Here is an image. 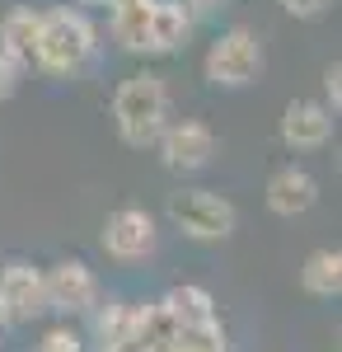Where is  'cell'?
Listing matches in <instances>:
<instances>
[{
    "label": "cell",
    "mask_w": 342,
    "mask_h": 352,
    "mask_svg": "<svg viewBox=\"0 0 342 352\" xmlns=\"http://www.w3.org/2000/svg\"><path fill=\"white\" fill-rule=\"evenodd\" d=\"M202 76L216 89H249V85L263 76V43L253 28H220L211 38L207 56H202Z\"/></svg>",
    "instance_id": "277c9868"
},
{
    "label": "cell",
    "mask_w": 342,
    "mask_h": 352,
    "mask_svg": "<svg viewBox=\"0 0 342 352\" xmlns=\"http://www.w3.org/2000/svg\"><path fill=\"white\" fill-rule=\"evenodd\" d=\"M333 113L323 109L319 99H290L282 109V141L290 151H323L333 141Z\"/></svg>",
    "instance_id": "30bf717a"
},
{
    "label": "cell",
    "mask_w": 342,
    "mask_h": 352,
    "mask_svg": "<svg viewBox=\"0 0 342 352\" xmlns=\"http://www.w3.org/2000/svg\"><path fill=\"white\" fill-rule=\"evenodd\" d=\"M282 10H286L290 19H319L328 10V0H282Z\"/></svg>",
    "instance_id": "44dd1931"
},
{
    "label": "cell",
    "mask_w": 342,
    "mask_h": 352,
    "mask_svg": "<svg viewBox=\"0 0 342 352\" xmlns=\"http://www.w3.org/2000/svg\"><path fill=\"white\" fill-rule=\"evenodd\" d=\"M319 104L338 118V109H342V66H338V61L323 66V99H319Z\"/></svg>",
    "instance_id": "ac0fdd59"
},
{
    "label": "cell",
    "mask_w": 342,
    "mask_h": 352,
    "mask_svg": "<svg viewBox=\"0 0 342 352\" xmlns=\"http://www.w3.org/2000/svg\"><path fill=\"white\" fill-rule=\"evenodd\" d=\"M169 226L197 244H220L239 230V207L230 197H220L216 188H179L164 207Z\"/></svg>",
    "instance_id": "3957f363"
},
{
    "label": "cell",
    "mask_w": 342,
    "mask_h": 352,
    "mask_svg": "<svg viewBox=\"0 0 342 352\" xmlns=\"http://www.w3.org/2000/svg\"><path fill=\"white\" fill-rule=\"evenodd\" d=\"M24 71H28V66H19V61H10V56L0 52V104L19 94V85H24Z\"/></svg>",
    "instance_id": "d6986e66"
},
{
    "label": "cell",
    "mask_w": 342,
    "mask_h": 352,
    "mask_svg": "<svg viewBox=\"0 0 342 352\" xmlns=\"http://www.w3.org/2000/svg\"><path fill=\"white\" fill-rule=\"evenodd\" d=\"M76 5L84 14H89V10H108V14H113V10H122V5H132V0H76Z\"/></svg>",
    "instance_id": "7402d4cb"
},
{
    "label": "cell",
    "mask_w": 342,
    "mask_h": 352,
    "mask_svg": "<svg viewBox=\"0 0 342 352\" xmlns=\"http://www.w3.org/2000/svg\"><path fill=\"white\" fill-rule=\"evenodd\" d=\"M155 352H230V343H225V329L216 320V324H202V329H179V333H169Z\"/></svg>",
    "instance_id": "2e32d148"
},
{
    "label": "cell",
    "mask_w": 342,
    "mask_h": 352,
    "mask_svg": "<svg viewBox=\"0 0 342 352\" xmlns=\"http://www.w3.org/2000/svg\"><path fill=\"white\" fill-rule=\"evenodd\" d=\"M169 85L155 71H136L113 89V122H117V136L132 146V151H146L155 146L164 127H169Z\"/></svg>",
    "instance_id": "7a4b0ae2"
},
{
    "label": "cell",
    "mask_w": 342,
    "mask_h": 352,
    "mask_svg": "<svg viewBox=\"0 0 342 352\" xmlns=\"http://www.w3.org/2000/svg\"><path fill=\"white\" fill-rule=\"evenodd\" d=\"M300 287L319 300H333L342 292V254L338 249H315L300 263Z\"/></svg>",
    "instance_id": "5bb4252c"
},
{
    "label": "cell",
    "mask_w": 342,
    "mask_h": 352,
    "mask_svg": "<svg viewBox=\"0 0 342 352\" xmlns=\"http://www.w3.org/2000/svg\"><path fill=\"white\" fill-rule=\"evenodd\" d=\"M38 28H43V10H33V5L5 10L0 14V52L10 56V61H19V66H28L33 61V43H38Z\"/></svg>",
    "instance_id": "4fadbf2b"
},
{
    "label": "cell",
    "mask_w": 342,
    "mask_h": 352,
    "mask_svg": "<svg viewBox=\"0 0 342 352\" xmlns=\"http://www.w3.org/2000/svg\"><path fill=\"white\" fill-rule=\"evenodd\" d=\"M43 292H47V310L52 315H89L104 300L99 272L84 258H61L52 268H43Z\"/></svg>",
    "instance_id": "5b68a950"
},
{
    "label": "cell",
    "mask_w": 342,
    "mask_h": 352,
    "mask_svg": "<svg viewBox=\"0 0 342 352\" xmlns=\"http://www.w3.org/2000/svg\"><path fill=\"white\" fill-rule=\"evenodd\" d=\"M179 5L187 10V19H192V24H202V19H216L230 0H179Z\"/></svg>",
    "instance_id": "ffe728a7"
},
{
    "label": "cell",
    "mask_w": 342,
    "mask_h": 352,
    "mask_svg": "<svg viewBox=\"0 0 342 352\" xmlns=\"http://www.w3.org/2000/svg\"><path fill=\"white\" fill-rule=\"evenodd\" d=\"M155 305H159V315L169 320V329H174V333H179V329L216 324V296H211L207 287H197V282H174V287H169Z\"/></svg>",
    "instance_id": "7c38bea8"
},
{
    "label": "cell",
    "mask_w": 342,
    "mask_h": 352,
    "mask_svg": "<svg viewBox=\"0 0 342 352\" xmlns=\"http://www.w3.org/2000/svg\"><path fill=\"white\" fill-rule=\"evenodd\" d=\"M0 315L5 324H28L47 315V292H43V268L28 258H5L0 263Z\"/></svg>",
    "instance_id": "52a82bcc"
},
{
    "label": "cell",
    "mask_w": 342,
    "mask_h": 352,
    "mask_svg": "<svg viewBox=\"0 0 342 352\" xmlns=\"http://www.w3.org/2000/svg\"><path fill=\"white\" fill-rule=\"evenodd\" d=\"M263 197H267V212L295 221V217H305V212L319 202V179L310 174V169H300V164H282V169L267 174Z\"/></svg>",
    "instance_id": "9c48e42d"
},
{
    "label": "cell",
    "mask_w": 342,
    "mask_h": 352,
    "mask_svg": "<svg viewBox=\"0 0 342 352\" xmlns=\"http://www.w3.org/2000/svg\"><path fill=\"white\" fill-rule=\"evenodd\" d=\"M192 19L179 0H150V24H146V38H141V56H174L187 47L192 38Z\"/></svg>",
    "instance_id": "8fae6325"
},
{
    "label": "cell",
    "mask_w": 342,
    "mask_h": 352,
    "mask_svg": "<svg viewBox=\"0 0 342 352\" xmlns=\"http://www.w3.org/2000/svg\"><path fill=\"white\" fill-rule=\"evenodd\" d=\"M38 352H84V338H80V329H71V324H52L43 333Z\"/></svg>",
    "instance_id": "e0dca14e"
},
{
    "label": "cell",
    "mask_w": 342,
    "mask_h": 352,
    "mask_svg": "<svg viewBox=\"0 0 342 352\" xmlns=\"http://www.w3.org/2000/svg\"><path fill=\"white\" fill-rule=\"evenodd\" d=\"M155 146H159L164 169H174V174H202L216 160V132H211L207 122H197V118L169 122Z\"/></svg>",
    "instance_id": "ba28073f"
},
{
    "label": "cell",
    "mask_w": 342,
    "mask_h": 352,
    "mask_svg": "<svg viewBox=\"0 0 342 352\" xmlns=\"http://www.w3.org/2000/svg\"><path fill=\"white\" fill-rule=\"evenodd\" d=\"M104 249L108 258H117V263H141V258H150L159 249V226L155 217L146 212V207H113L104 221Z\"/></svg>",
    "instance_id": "8992f818"
},
{
    "label": "cell",
    "mask_w": 342,
    "mask_h": 352,
    "mask_svg": "<svg viewBox=\"0 0 342 352\" xmlns=\"http://www.w3.org/2000/svg\"><path fill=\"white\" fill-rule=\"evenodd\" d=\"M146 24H150V0H132V5H122V10L108 14V33H113V43H117L122 52H132V56H141Z\"/></svg>",
    "instance_id": "9a60e30c"
},
{
    "label": "cell",
    "mask_w": 342,
    "mask_h": 352,
    "mask_svg": "<svg viewBox=\"0 0 342 352\" xmlns=\"http://www.w3.org/2000/svg\"><path fill=\"white\" fill-rule=\"evenodd\" d=\"M5 329H10V324H5V315H0V333H5Z\"/></svg>",
    "instance_id": "603a6c76"
},
{
    "label": "cell",
    "mask_w": 342,
    "mask_h": 352,
    "mask_svg": "<svg viewBox=\"0 0 342 352\" xmlns=\"http://www.w3.org/2000/svg\"><path fill=\"white\" fill-rule=\"evenodd\" d=\"M99 52V24L94 14H84L80 5H52L43 10V28H38V43H33V61L47 80H66L84 71Z\"/></svg>",
    "instance_id": "6da1fadb"
}]
</instances>
